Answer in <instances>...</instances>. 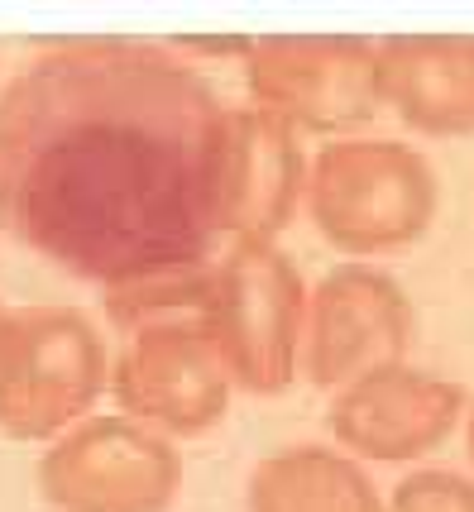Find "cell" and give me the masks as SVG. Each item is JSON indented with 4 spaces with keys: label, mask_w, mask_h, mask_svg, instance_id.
Returning <instances> with one entry per match:
<instances>
[{
    "label": "cell",
    "mask_w": 474,
    "mask_h": 512,
    "mask_svg": "<svg viewBox=\"0 0 474 512\" xmlns=\"http://www.w3.org/2000/svg\"><path fill=\"white\" fill-rule=\"evenodd\" d=\"M106 331L77 307L39 302L0 312V436L48 446L111 393Z\"/></svg>",
    "instance_id": "cell-3"
},
{
    "label": "cell",
    "mask_w": 474,
    "mask_h": 512,
    "mask_svg": "<svg viewBox=\"0 0 474 512\" xmlns=\"http://www.w3.org/2000/svg\"><path fill=\"white\" fill-rule=\"evenodd\" d=\"M307 283L278 240H245L216 254V292L206 335L226 364L235 393L273 398L302 374Z\"/></svg>",
    "instance_id": "cell-4"
},
{
    "label": "cell",
    "mask_w": 474,
    "mask_h": 512,
    "mask_svg": "<svg viewBox=\"0 0 474 512\" xmlns=\"http://www.w3.org/2000/svg\"><path fill=\"white\" fill-rule=\"evenodd\" d=\"M465 407L470 393L455 379L398 359L336 388L326 407V426L336 436V450L355 460L407 465L441 441H451L465 422Z\"/></svg>",
    "instance_id": "cell-9"
},
{
    "label": "cell",
    "mask_w": 474,
    "mask_h": 512,
    "mask_svg": "<svg viewBox=\"0 0 474 512\" xmlns=\"http://www.w3.org/2000/svg\"><path fill=\"white\" fill-rule=\"evenodd\" d=\"M379 96L412 134H474V34L422 29L379 39Z\"/></svg>",
    "instance_id": "cell-11"
},
{
    "label": "cell",
    "mask_w": 474,
    "mask_h": 512,
    "mask_svg": "<svg viewBox=\"0 0 474 512\" xmlns=\"http://www.w3.org/2000/svg\"><path fill=\"white\" fill-rule=\"evenodd\" d=\"M460 426H465V446H470V460H474V402L465 407V422Z\"/></svg>",
    "instance_id": "cell-15"
},
{
    "label": "cell",
    "mask_w": 474,
    "mask_h": 512,
    "mask_svg": "<svg viewBox=\"0 0 474 512\" xmlns=\"http://www.w3.org/2000/svg\"><path fill=\"white\" fill-rule=\"evenodd\" d=\"M221 120L226 101L182 48L53 44L0 87V230L101 292L216 259Z\"/></svg>",
    "instance_id": "cell-1"
},
{
    "label": "cell",
    "mask_w": 474,
    "mask_h": 512,
    "mask_svg": "<svg viewBox=\"0 0 474 512\" xmlns=\"http://www.w3.org/2000/svg\"><path fill=\"white\" fill-rule=\"evenodd\" d=\"M417 307L407 288L379 264L345 259L307 288L302 379L336 393L369 369L398 364L412 350Z\"/></svg>",
    "instance_id": "cell-7"
},
{
    "label": "cell",
    "mask_w": 474,
    "mask_h": 512,
    "mask_svg": "<svg viewBox=\"0 0 474 512\" xmlns=\"http://www.w3.org/2000/svg\"><path fill=\"white\" fill-rule=\"evenodd\" d=\"M302 206L326 245L369 264L427 235L441 206V178L407 139L345 134L307 158Z\"/></svg>",
    "instance_id": "cell-2"
},
{
    "label": "cell",
    "mask_w": 474,
    "mask_h": 512,
    "mask_svg": "<svg viewBox=\"0 0 474 512\" xmlns=\"http://www.w3.org/2000/svg\"><path fill=\"white\" fill-rule=\"evenodd\" d=\"M211 292H216V259H202V264L163 268L135 283H115L101 292V307L120 335L144 331V326H178V321L206 326Z\"/></svg>",
    "instance_id": "cell-13"
},
{
    "label": "cell",
    "mask_w": 474,
    "mask_h": 512,
    "mask_svg": "<svg viewBox=\"0 0 474 512\" xmlns=\"http://www.w3.org/2000/svg\"><path fill=\"white\" fill-rule=\"evenodd\" d=\"M388 512H474V479L451 469L407 474L388 498Z\"/></svg>",
    "instance_id": "cell-14"
},
{
    "label": "cell",
    "mask_w": 474,
    "mask_h": 512,
    "mask_svg": "<svg viewBox=\"0 0 474 512\" xmlns=\"http://www.w3.org/2000/svg\"><path fill=\"white\" fill-rule=\"evenodd\" d=\"M240 72L249 106L297 134L345 139L384 111L379 39L364 34H264L249 39Z\"/></svg>",
    "instance_id": "cell-5"
},
{
    "label": "cell",
    "mask_w": 474,
    "mask_h": 512,
    "mask_svg": "<svg viewBox=\"0 0 474 512\" xmlns=\"http://www.w3.org/2000/svg\"><path fill=\"white\" fill-rule=\"evenodd\" d=\"M34 479L58 512H168L182 489V450L125 412H91L48 441Z\"/></svg>",
    "instance_id": "cell-6"
},
{
    "label": "cell",
    "mask_w": 474,
    "mask_h": 512,
    "mask_svg": "<svg viewBox=\"0 0 474 512\" xmlns=\"http://www.w3.org/2000/svg\"><path fill=\"white\" fill-rule=\"evenodd\" d=\"M249 512H388L374 479L336 446H283L249 474Z\"/></svg>",
    "instance_id": "cell-12"
},
{
    "label": "cell",
    "mask_w": 474,
    "mask_h": 512,
    "mask_svg": "<svg viewBox=\"0 0 474 512\" xmlns=\"http://www.w3.org/2000/svg\"><path fill=\"white\" fill-rule=\"evenodd\" d=\"M111 398L125 417L154 426L168 441L206 436L226 422L235 383L202 321L130 331L111 359Z\"/></svg>",
    "instance_id": "cell-8"
},
{
    "label": "cell",
    "mask_w": 474,
    "mask_h": 512,
    "mask_svg": "<svg viewBox=\"0 0 474 512\" xmlns=\"http://www.w3.org/2000/svg\"><path fill=\"white\" fill-rule=\"evenodd\" d=\"M302 192H307L302 134L254 106H226L211 158L216 240L221 245L278 240L302 211Z\"/></svg>",
    "instance_id": "cell-10"
}]
</instances>
